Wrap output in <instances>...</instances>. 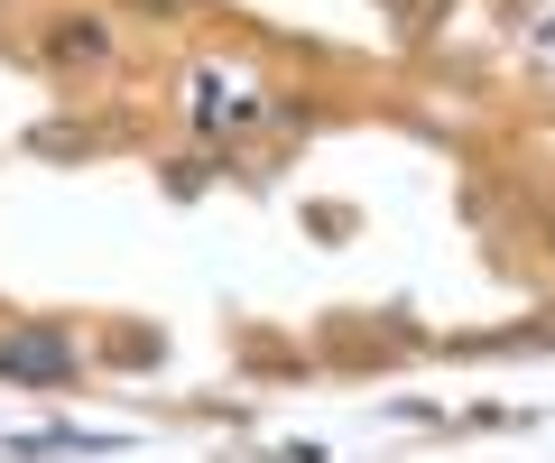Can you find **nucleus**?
I'll return each instance as SVG.
<instances>
[{"label":"nucleus","instance_id":"nucleus-2","mask_svg":"<svg viewBox=\"0 0 555 463\" xmlns=\"http://www.w3.org/2000/svg\"><path fill=\"white\" fill-rule=\"evenodd\" d=\"M56 56H102V28H56Z\"/></svg>","mask_w":555,"mask_h":463},{"label":"nucleus","instance_id":"nucleus-1","mask_svg":"<svg viewBox=\"0 0 555 463\" xmlns=\"http://www.w3.org/2000/svg\"><path fill=\"white\" fill-rule=\"evenodd\" d=\"M0 371H10V381H65L75 352H65L56 334H20V343H0Z\"/></svg>","mask_w":555,"mask_h":463}]
</instances>
